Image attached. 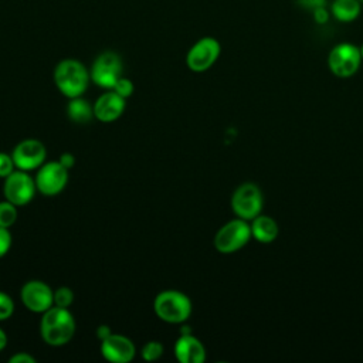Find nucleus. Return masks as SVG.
<instances>
[{
  "instance_id": "423d86ee",
  "label": "nucleus",
  "mask_w": 363,
  "mask_h": 363,
  "mask_svg": "<svg viewBox=\"0 0 363 363\" xmlns=\"http://www.w3.org/2000/svg\"><path fill=\"white\" fill-rule=\"evenodd\" d=\"M360 48L350 43L336 44L328 55V67L335 77L349 78L357 72L362 64Z\"/></svg>"
},
{
  "instance_id": "c85d7f7f",
  "label": "nucleus",
  "mask_w": 363,
  "mask_h": 363,
  "mask_svg": "<svg viewBox=\"0 0 363 363\" xmlns=\"http://www.w3.org/2000/svg\"><path fill=\"white\" fill-rule=\"evenodd\" d=\"M302 6L305 7H309L312 11L318 7H326V0H298Z\"/></svg>"
},
{
  "instance_id": "6ab92c4d",
  "label": "nucleus",
  "mask_w": 363,
  "mask_h": 363,
  "mask_svg": "<svg viewBox=\"0 0 363 363\" xmlns=\"http://www.w3.org/2000/svg\"><path fill=\"white\" fill-rule=\"evenodd\" d=\"M17 221V206L9 200L0 201V227L10 228Z\"/></svg>"
},
{
  "instance_id": "a878e982",
  "label": "nucleus",
  "mask_w": 363,
  "mask_h": 363,
  "mask_svg": "<svg viewBox=\"0 0 363 363\" xmlns=\"http://www.w3.org/2000/svg\"><path fill=\"white\" fill-rule=\"evenodd\" d=\"M10 363H35V359L26 352H18L9 359Z\"/></svg>"
},
{
  "instance_id": "0eeeda50",
  "label": "nucleus",
  "mask_w": 363,
  "mask_h": 363,
  "mask_svg": "<svg viewBox=\"0 0 363 363\" xmlns=\"http://www.w3.org/2000/svg\"><path fill=\"white\" fill-rule=\"evenodd\" d=\"M122 58L115 51L101 52L92 62L89 75L91 81L99 88L112 89L116 81L122 77Z\"/></svg>"
},
{
  "instance_id": "ddd939ff",
  "label": "nucleus",
  "mask_w": 363,
  "mask_h": 363,
  "mask_svg": "<svg viewBox=\"0 0 363 363\" xmlns=\"http://www.w3.org/2000/svg\"><path fill=\"white\" fill-rule=\"evenodd\" d=\"M101 354L105 360L112 363H128L136 354L135 343L125 335L111 333L101 340Z\"/></svg>"
},
{
  "instance_id": "bb28decb",
  "label": "nucleus",
  "mask_w": 363,
  "mask_h": 363,
  "mask_svg": "<svg viewBox=\"0 0 363 363\" xmlns=\"http://www.w3.org/2000/svg\"><path fill=\"white\" fill-rule=\"evenodd\" d=\"M58 162H60L65 169L69 170V169H72L74 164H75V156H74L72 153H69V152H64V153H61Z\"/></svg>"
},
{
  "instance_id": "dca6fc26",
  "label": "nucleus",
  "mask_w": 363,
  "mask_h": 363,
  "mask_svg": "<svg viewBox=\"0 0 363 363\" xmlns=\"http://www.w3.org/2000/svg\"><path fill=\"white\" fill-rule=\"evenodd\" d=\"M250 227L252 238L261 244H269L278 235V224L269 216L258 214L255 218L251 220Z\"/></svg>"
},
{
  "instance_id": "6e6552de",
  "label": "nucleus",
  "mask_w": 363,
  "mask_h": 363,
  "mask_svg": "<svg viewBox=\"0 0 363 363\" xmlns=\"http://www.w3.org/2000/svg\"><path fill=\"white\" fill-rule=\"evenodd\" d=\"M37 191L35 180L26 170L16 169L4 179L3 196L17 207L28 204Z\"/></svg>"
},
{
  "instance_id": "a211bd4d",
  "label": "nucleus",
  "mask_w": 363,
  "mask_h": 363,
  "mask_svg": "<svg viewBox=\"0 0 363 363\" xmlns=\"http://www.w3.org/2000/svg\"><path fill=\"white\" fill-rule=\"evenodd\" d=\"M362 11L360 0H333L330 4V14L340 23L354 21Z\"/></svg>"
},
{
  "instance_id": "2f4dec72",
  "label": "nucleus",
  "mask_w": 363,
  "mask_h": 363,
  "mask_svg": "<svg viewBox=\"0 0 363 363\" xmlns=\"http://www.w3.org/2000/svg\"><path fill=\"white\" fill-rule=\"evenodd\" d=\"M359 48H360V54H362V60H363V44Z\"/></svg>"
},
{
  "instance_id": "473e14b6",
  "label": "nucleus",
  "mask_w": 363,
  "mask_h": 363,
  "mask_svg": "<svg viewBox=\"0 0 363 363\" xmlns=\"http://www.w3.org/2000/svg\"><path fill=\"white\" fill-rule=\"evenodd\" d=\"M360 3H362V4H363V0H360Z\"/></svg>"
},
{
  "instance_id": "9b49d317",
  "label": "nucleus",
  "mask_w": 363,
  "mask_h": 363,
  "mask_svg": "<svg viewBox=\"0 0 363 363\" xmlns=\"http://www.w3.org/2000/svg\"><path fill=\"white\" fill-rule=\"evenodd\" d=\"M20 299L28 311L44 313L54 305V291L44 281L31 279L21 286Z\"/></svg>"
},
{
  "instance_id": "f03ea898",
  "label": "nucleus",
  "mask_w": 363,
  "mask_h": 363,
  "mask_svg": "<svg viewBox=\"0 0 363 363\" xmlns=\"http://www.w3.org/2000/svg\"><path fill=\"white\" fill-rule=\"evenodd\" d=\"M52 77L58 91L68 99L82 96L91 81L89 71L75 58L61 60L55 65Z\"/></svg>"
},
{
  "instance_id": "2eb2a0df",
  "label": "nucleus",
  "mask_w": 363,
  "mask_h": 363,
  "mask_svg": "<svg viewBox=\"0 0 363 363\" xmlns=\"http://www.w3.org/2000/svg\"><path fill=\"white\" fill-rule=\"evenodd\" d=\"M174 356L180 363H203L206 349L203 343L190 332L182 333L174 343Z\"/></svg>"
},
{
  "instance_id": "cd10ccee",
  "label": "nucleus",
  "mask_w": 363,
  "mask_h": 363,
  "mask_svg": "<svg viewBox=\"0 0 363 363\" xmlns=\"http://www.w3.org/2000/svg\"><path fill=\"white\" fill-rule=\"evenodd\" d=\"M313 17H315V21L319 23V24H323L329 20V13L326 10V7H318L313 10Z\"/></svg>"
},
{
  "instance_id": "5701e85b",
  "label": "nucleus",
  "mask_w": 363,
  "mask_h": 363,
  "mask_svg": "<svg viewBox=\"0 0 363 363\" xmlns=\"http://www.w3.org/2000/svg\"><path fill=\"white\" fill-rule=\"evenodd\" d=\"M16 164L13 160V156L4 152H0V179H6L9 174H11L16 170Z\"/></svg>"
},
{
  "instance_id": "393cba45",
  "label": "nucleus",
  "mask_w": 363,
  "mask_h": 363,
  "mask_svg": "<svg viewBox=\"0 0 363 363\" xmlns=\"http://www.w3.org/2000/svg\"><path fill=\"white\" fill-rule=\"evenodd\" d=\"M11 247V234L9 228L0 227V258L4 257Z\"/></svg>"
},
{
  "instance_id": "9d476101",
  "label": "nucleus",
  "mask_w": 363,
  "mask_h": 363,
  "mask_svg": "<svg viewBox=\"0 0 363 363\" xmlns=\"http://www.w3.org/2000/svg\"><path fill=\"white\" fill-rule=\"evenodd\" d=\"M68 169H65L58 160L52 162H44L34 177L37 191H40L43 196H57L60 194L67 183H68Z\"/></svg>"
},
{
  "instance_id": "412c9836",
  "label": "nucleus",
  "mask_w": 363,
  "mask_h": 363,
  "mask_svg": "<svg viewBox=\"0 0 363 363\" xmlns=\"http://www.w3.org/2000/svg\"><path fill=\"white\" fill-rule=\"evenodd\" d=\"M74 302V291L69 286H60L54 291V306L69 308Z\"/></svg>"
},
{
  "instance_id": "7c9ffc66",
  "label": "nucleus",
  "mask_w": 363,
  "mask_h": 363,
  "mask_svg": "<svg viewBox=\"0 0 363 363\" xmlns=\"http://www.w3.org/2000/svg\"><path fill=\"white\" fill-rule=\"evenodd\" d=\"M7 346V335L6 332L0 328V352Z\"/></svg>"
},
{
  "instance_id": "c756f323",
  "label": "nucleus",
  "mask_w": 363,
  "mask_h": 363,
  "mask_svg": "<svg viewBox=\"0 0 363 363\" xmlns=\"http://www.w3.org/2000/svg\"><path fill=\"white\" fill-rule=\"evenodd\" d=\"M111 333H112V332H111V328H109L108 325H99V326L96 328V337H98L99 340H104V339L108 337Z\"/></svg>"
},
{
  "instance_id": "f8f14e48",
  "label": "nucleus",
  "mask_w": 363,
  "mask_h": 363,
  "mask_svg": "<svg viewBox=\"0 0 363 363\" xmlns=\"http://www.w3.org/2000/svg\"><path fill=\"white\" fill-rule=\"evenodd\" d=\"M14 164L20 170H35L47 157V149L38 139H24L18 142L11 152Z\"/></svg>"
},
{
  "instance_id": "7ed1b4c3",
  "label": "nucleus",
  "mask_w": 363,
  "mask_h": 363,
  "mask_svg": "<svg viewBox=\"0 0 363 363\" xmlns=\"http://www.w3.org/2000/svg\"><path fill=\"white\" fill-rule=\"evenodd\" d=\"M153 311L166 323H183L191 315V301L182 291L166 289L155 296Z\"/></svg>"
},
{
  "instance_id": "b1692460",
  "label": "nucleus",
  "mask_w": 363,
  "mask_h": 363,
  "mask_svg": "<svg viewBox=\"0 0 363 363\" xmlns=\"http://www.w3.org/2000/svg\"><path fill=\"white\" fill-rule=\"evenodd\" d=\"M112 89H113L116 94H119L121 96H123V98L126 99V98H129V96L133 94L135 86H133V82H132L130 79H128V78H125V77H121V78L116 81V84L113 85Z\"/></svg>"
},
{
  "instance_id": "20e7f679",
  "label": "nucleus",
  "mask_w": 363,
  "mask_h": 363,
  "mask_svg": "<svg viewBox=\"0 0 363 363\" xmlns=\"http://www.w3.org/2000/svg\"><path fill=\"white\" fill-rule=\"evenodd\" d=\"M252 238L251 227L247 220L240 217L223 224L214 235V248L221 254H233L241 250Z\"/></svg>"
},
{
  "instance_id": "aec40b11",
  "label": "nucleus",
  "mask_w": 363,
  "mask_h": 363,
  "mask_svg": "<svg viewBox=\"0 0 363 363\" xmlns=\"http://www.w3.org/2000/svg\"><path fill=\"white\" fill-rule=\"evenodd\" d=\"M163 354V345L157 340H149L142 346L140 356L146 362H155Z\"/></svg>"
},
{
  "instance_id": "4be33fe9",
  "label": "nucleus",
  "mask_w": 363,
  "mask_h": 363,
  "mask_svg": "<svg viewBox=\"0 0 363 363\" xmlns=\"http://www.w3.org/2000/svg\"><path fill=\"white\" fill-rule=\"evenodd\" d=\"M14 312V302L11 296L3 291H0V320L9 319Z\"/></svg>"
},
{
  "instance_id": "f3484780",
  "label": "nucleus",
  "mask_w": 363,
  "mask_h": 363,
  "mask_svg": "<svg viewBox=\"0 0 363 363\" xmlns=\"http://www.w3.org/2000/svg\"><path fill=\"white\" fill-rule=\"evenodd\" d=\"M67 115L71 122L78 125H85L91 122L94 116V105H91L82 96L71 98L67 104Z\"/></svg>"
},
{
  "instance_id": "39448f33",
  "label": "nucleus",
  "mask_w": 363,
  "mask_h": 363,
  "mask_svg": "<svg viewBox=\"0 0 363 363\" xmlns=\"http://www.w3.org/2000/svg\"><path fill=\"white\" fill-rule=\"evenodd\" d=\"M264 197L259 187L255 183L245 182L240 184L231 196L233 213L247 221H251L261 214Z\"/></svg>"
},
{
  "instance_id": "1a4fd4ad",
  "label": "nucleus",
  "mask_w": 363,
  "mask_h": 363,
  "mask_svg": "<svg viewBox=\"0 0 363 363\" xmlns=\"http://www.w3.org/2000/svg\"><path fill=\"white\" fill-rule=\"evenodd\" d=\"M221 45L214 37H203L197 40L186 55V64L193 72H204L210 69L218 60Z\"/></svg>"
},
{
  "instance_id": "f257e3e1",
  "label": "nucleus",
  "mask_w": 363,
  "mask_h": 363,
  "mask_svg": "<svg viewBox=\"0 0 363 363\" xmlns=\"http://www.w3.org/2000/svg\"><path fill=\"white\" fill-rule=\"evenodd\" d=\"M75 319L69 309L51 306L47 309L40 320V335L50 346H64L75 335Z\"/></svg>"
},
{
  "instance_id": "4468645a",
  "label": "nucleus",
  "mask_w": 363,
  "mask_h": 363,
  "mask_svg": "<svg viewBox=\"0 0 363 363\" xmlns=\"http://www.w3.org/2000/svg\"><path fill=\"white\" fill-rule=\"evenodd\" d=\"M126 108V99L113 89H106L94 104V116L99 122H113L122 116Z\"/></svg>"
}]
</instances>
